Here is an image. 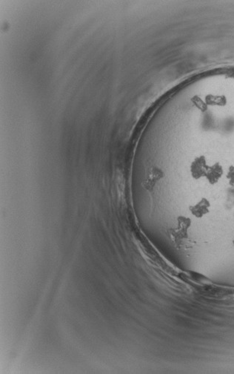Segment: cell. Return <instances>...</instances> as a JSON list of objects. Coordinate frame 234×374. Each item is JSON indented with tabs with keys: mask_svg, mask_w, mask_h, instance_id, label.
Instances as JSON below:
<instances>
[{
	"mask_svg": "<svg viewBox=\"0 0 234 374\" xmlns=\"http://www.w3.org/2000/svg\"><path fill=\"white\" fill-rule=\"evenodd\" d=\"M191 225V220L186 217L180 216L178 218L177 227L172 229L171 235L174 244L177 247H185L188 242L189 227Z\"/></svg>",
	"mask_w": 234,
	"mask_h": 374,
	"instance_id": "cell-1",
	"label": "cell"
},
{
	"mask_svg": "<svg viewBox=\"0 0 234 374\" xmlns=\"http://www.w3.org/2000/svg\"><path fill=\"white\" fill-rule=\"evenodd\" d=\"M208 165L206 158L203 155L197 157L190 164V175L194 180H200L205 178L208 171Z\"/></svg>",
	"mask_w": 234,
	"mask_h": 374,
	"instance_id": "cell-2",
	"label": "cell"
},
{
	"mask_svg": "<svg viewBox=\"0 0 234 374\" xmlns=\"http://www.w3.org/2000/svg\"><path fill=\"white\" fill-rule=\"evenodd\" d=\"M223 175L224 168L222 165L219 163H215L212 166H208L205 178L211 185H216L219 182Z\"/></svg>",
	"mask_w": 234,
	"mask_h": 374,
	"instance_id": "cell-3",
	"label": "cell"
},
{
	"mask_svg": "<svg viewBox=\"0 0 234 374\" xmlns=\"http://www.w3.org/2000/svg\"><path fill=\"white\" fill-rule=\"evenodd\" d=\"M210 207H211V203L209 200L205 197H203L194 205L189 207V209L193 216L197 218H202L209 213Z\"/></svg>",
	"mask_w": 234,
	"mask_h": 374,
	"instance_id": "cell-4",
	"label": "cell"
},
{
	"mask_svg": "<svg viewBox=\"0 0 234 374\" xmlns=\"http://www.w3.org/2000/svg\"><path fill=\"white\" fill-rule=\"evenodd\" d=\"M163 177V174L162 172L159 171V170L153 169L149 173L148 177H147L146 181H145V187L147 189H150L154 186L157 181Z\"/></svg>",
	"mask_w": 234,
	"mask_h": 374,
	"instance_id": "cell-5",
	"label": "cell"
},
{
	"mask_svg": "<svg viewBox=\"0 0 234 374\" xmlns=\"http://www.w3.org/2000/svg\"><path fill=\"white\" fill-rule=\"evenodd\" d=\"M226 178L228 181L229 185L230 187H234V165H232L227 170Z\"/></svg>",
	"mask_w": 234,
	"mask_h": 374,
	"instance_id": "cell-6",
	"label": "cell"
},
{
	"mask_svg": "<svg viewBox=\"0 0 234 374\" xmlns=\"http://www.w3.org/2000/svg\"><path fill=\"white\" fill-rule=\"evenodd\" d=\"M233 246H234V239H233Z\"/></svg>",
	"mask_w": 234,
	"mask_h": 374,
	"instance_id": "cell-7",
	"label": "cell"
}]
</instances>
